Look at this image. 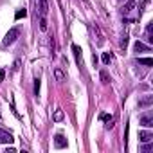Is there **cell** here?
<instances>
[{
  "label": "cell",
  "mask_w": 153,
  "mask_h": 153,
  "mask_svg": "<svg viewBox=\"0 0 153 153\" xmlns=\"http://www.w3.org/2000/svg\"><path fill=\"white\" fill-rule=\"evenodd\" d=\"M140 124L146 126V128L153 126V117H151V114H144V115H140Z\"/></svg>",
  "instance_id": "cell-3"
},
{
  "label": "cell",
  "mask_w": 153,
  "mask_h": 153,
  "mask_svg": "<svg viewBox=\"0 0 153 153\" xmlns=\"http://www.w3.org/2000/svg\"><path fill=\"white\" fill-rule=\"evenodd\" d=\"M144 144H146V142H144ZM151 149H153V146H151V144H146V146H142V153H148V151H151Z\"/></svg>",
  "instance_id": "cell-19"
},
{
  "label": "cell",
  "mask_w": 153,
  "mask_h": 153,
  "mask_svg": "<svg viewBox=\"0 0 153 153\" xmlns=\"http://www.w3.org/2000/svg\"><path fill=\"white\" fill-rule=\"evenodd\" d=\"M135 0H130V2L126 4V6H123V15H128V13H131L133 9H135Z\"/></svg>",
  "instance_id": "cell-6"
},
{
  "label": "cell",
  "mask_w": 153,
  "mask_h": 153,
  "mask_svg": "<svg viewBox=\"0 0 153 153\" xmlns=\"http://www.w3.org/2000/svg\"><path fill=\"white\" fill-rule=\"evenodd\" d=\"M54 144H56V148H65V146H67V139H65L63 135H56Z\"/></svg>",
  "instance_id": "cell-7"
},
{
  "label": "cell",
  "mask_w": 153,
  "mask_h": 153,
  "mask_svg": "<svg viewBox=\"0 0 153 153\" xmlns=\"http://www.w3.org/2000/svg\"><path fill=\"white\" fill-rule=\"evenodd\" d=\"M135 51H137V52H140V51H149V47L144 45L142 42H135Z\"/></svg>",
  "instance_id": "cell-10"
},
{
  "label": "cell",
  "mask_w": 153,
  "mask_h": 153,
  "mask_svg": "<svg viewBox=\"0 0 153 153\" xmlns=\"http://www.w3.org/2000/svg\"><path fill=\"white\" fill-rule=\"evenodd\" d=\"M38 7H40L42 16H45L47 11H49V0H38Z\"/></svg>",
  "instance_id": "cell-5"
},
{
  "label": "cell",
  "mask_w": 153,
  "mask_h": 153,
  "mask_svg": "<svg viewBox=\"0 0 153 153\" xmlns=\"http://www.w3.org/2000/svg\"><path fill=\"white\" fill-rule=\"evenodd\" d=\"M54 78H56V81H65V74H63L59 68H56V70H54Z\"/></svg>",
  "instance_id": "cell-9"
},
{
  "label": "cell",
  "mask_w": 153,
  "mask_h": 153,
  "mask_svg": "<svg viewBox=\"0 0 153 153\" xmlns=\"http://www.w3.org/2000/svg\"><path fill=\"white\" fill-rule=\"evenodd\" d=\"M15 139H13V135L7 131V130H2L0 128V144H11Z\"/></svg>",
  "instance_id": "cell-2"
},
{
  "label": "cell",
  "mask_w": 153,
  "mask_h": 153,
  "mask_svg": "<svg viewBox=\"0 0 153 153\" xmlns=\"http://www.w3.org/2000/svg\"><path fill=\"white\" fill-rule=\"evenodd\" d=\"M139 63H140V65L151 67V65H153V59H151V58H139Z\"/></svg>",
  "instance_id": "cell-11"
},
{
  "label": "cell",
  "mask_w": 153,
  "mask_h": 153,
  "mask_svg": "<svg viewBox=\"0 0 153 153\" xmlns=\"http://www.w3.org/2000/svg\"><path fill=\"white\" fill-rule=\"evenodd\" d=\"M151 31H153V24H149V25H148V29H146V34H148V42H153V38H151Z\"/></svg>",
  "instance_id": "cell-13"
},
{
  "label": "cell",
  "mask_w": 153,
  "mask_h": 153,
  "mask_svg": "<svg viewBox=\"0 0 153 153\" xmlns=\"http://www.w3.org/2000/svg\"><path fill=\"white\" fill-rule=\"evenodd\" d=\"M20 36V29H16V27H13L7 34H6V38H4V47H7V45H11V43H15L16 42V38Z\"/></svg>",
  "instance_id": "cell-1"
},
{
  "label": "cell",
  "mask_w": 153,
  "mask_h": 153,
  "mask_svg": "<svg viewBox=\"0 0 153 153\" xmlns=\"http://www.w3.org/2000/svg\"><path fill=\"white\" fill-rule=\"evenodd\" d=\"M40 29H42V31H47V20H45V18L40 20Z\"/></svg>",
  "instance_id": "cell-17"
},
{
  "label": "cell",
  "mask_w": 153,
  "mask_h": 153,
  "mask_svg": "<svg viewBox=\"0 0 153 153\" xmlns=\"http://www.w3.org/2000/svg\"><path fill=\"white\" fill-rule=\"evenodd\" d=\"M139 140L140 142H151L153 140V133L151 131H140L139 133Z\"/></svg>",
  "instance_id": "cell-4"
},
{
  "label": "cell",
  "mask_w": 153,
  "mask_h": 153,
  "mask_svg": "<svg viewBox=\"0 0 153 153\" xmlns=\"http://www.w3.org/2000/svg\"><path fill=\"white\" fill-rule=\"evenodd\" d=\"M101 79H103V83H110V78L106 72H101Z\"/></svg>",
  "instance_id": "cell-18"
},
{
  "label": "cell",
  "mask_w": 153,
  "mask_h": 153,
  "mask_svg": "<svg viewBox=\"0 0 153 153\" xmlns=\"http://www.w3.org/2000/svg\"><path fill=\"white\" fill-rule=\"evenodd\" d=\"M4 79V70H0V81Z\"/></svg>",
  "instance_id": "cell-20"
},
{
  "label": "cell",
  "mask_w": 153,
  "mask_h": 153,
  "mask_svg": "<svg viewBox=\"0 0 153 153\" xmlns=\"http://www.w3.org/2000/svg\"><path fill=\"white\" fill-rule=\"evenodd\" d=\"M54 121H63V112L61 110H56L54 112Z\"/></svg>",
  "instance_id": "cell-15"
},
{
  "label": "cell",
  "mask_w": 153,
  "mask_h": 153,
  "mask_svg": "<svg viewBox=\"0 0 153 153\" xmlns=\"http://www.w3.org/2000/svg\"><path fill=\"white\" fill-rule=\"evenodd\" d=\"M101 119H103V121L106 123V124H105L106 128H112V126H114V117H110V115H105V114H101Z\"/></svg>",
  "instance_id": "cell-8"
},
{
  "label": "cell",
  "mask_w": 153,
  "mask_h": 153,
  "mask_svg": "<svg viewBox=\"0 0 153 153\" xmlns=\"http://www.w3.org/2000/svg\"><path fill=\"white\" fill-rule=\"evenodd\" d=\"M110 61H112V54H108V52H105V54H103V63H105V65H108Z\"/></svg>",
  "instance_id": "cell-14"
},
{
  "label": "cell",
  "mask_w": 153,
  "mask_h": 153,
  "mask_svg": "<svg viewBox=\"0 0 153 153\" xmlns=\"http://www.w3.org/2000/svg\"><path fill=\"white\" fill-rule=\"evenodd\" d=\"M25 15H27V11H25V9H18V11H16V15H15V18H16V20H20V18H22V16H25Z\"/></svg>",
  "instance_id": "cell-12"
},
{
  "label": "cell",
  "mask_w": 153,
  "mask_h": 153,
  "mask_svg": "<svg viewBox=\"0 0 153 153\" xmlns=\"http://www.w3.org/2000/svg\"><path fill=\"white\" fill-rule=\"evenodd\" d=\"M34 94H36V96L40 94V79H38V78L34 79Z\"/></svg>",
  "instance_id": "cell-16"
}]
</instances>
